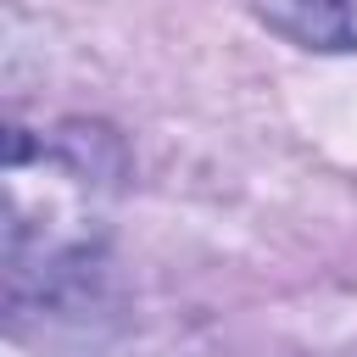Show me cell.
Listing matches in <instances>:
<instances>
[{"label":"cell","mask_w":357,"mask_h":357,"mask_svg":"<svg viewBox=\"0 0 357 357\" xmlns=\"http://www.w3.org/2000/svg\"><path fill=\"white\" fill-rule=\"evenodd\" d=\"M251 11L301 50H318V56L357 50V0H251Z\"/></svg>","instance_id":"2"},{"label":"cell","mask_w":357,"mask_h":357,"mask_svg":"<svg viewBox=\"0 0 357 357\" xmlns=\"http://www.w3.org/2000/svg\"><path fill=\"white\" fill-rule=\"evenodd\" d=\"M123 178V145L100 123H61L50 134L11 128L6 145V296L61 307L100 268L106 206Z\"/></svg>","instance_id":"1"}]
</instances>
